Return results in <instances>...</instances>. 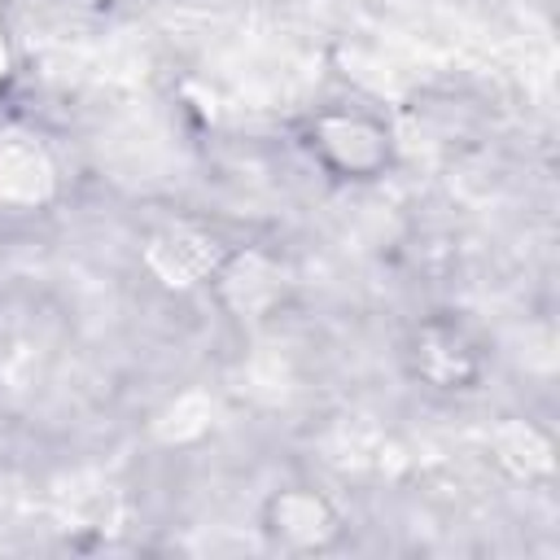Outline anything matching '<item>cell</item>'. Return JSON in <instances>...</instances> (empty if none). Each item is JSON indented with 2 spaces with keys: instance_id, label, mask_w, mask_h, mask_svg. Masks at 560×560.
I'll return each instance as SVG.
<instances>
[{
  "instance_id": "obj_1",
  "label": "cell",
  "mask_w": 560,
  "mask_h": 560,
  "mask_svg": "<svg viewBox=\"0 0 560 560\" xmlns=\"http://www.w3.org/2000/svg\"><path fill=\"white\" fill-rule=\"evenodd\" d=\"M337 516L328 512L324 499L306 494V490H289L271 503L267 512V534L289 547V551H324L332 538H337Z\"/></svg>"
}]
</instances>
